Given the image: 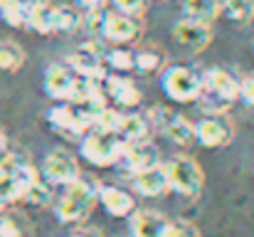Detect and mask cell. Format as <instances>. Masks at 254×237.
Masks as SVG:
<instances>
[{"instance_id": "obj_33", "label": "cell", "mask_w": 254, "mask_h": 237, "mask_svg": "<svg viewBox=\"0 0 254 237\" xmlns=\"http://www.w3.org/2000/svg\"><path fill=\"white\" fill-rule=\"evenodd\" d=\"M0 237H20V228L12 218H0Z\"/></svg>"}, {"instance_id": "obj_35", "label": "cell", "mask_w": 254, "mask_h": 237, "mask_svg": "<svg viewBox=\"0 0 254 237\" xmlns=\"http://www.w3.org/2000/svg\"><path fill=\"white\" fill-rule=\"evenodd\" d=\"M69 237H104V235L99 230H94V228H77Z\"/></svg>"}, {"instance_id": "obj_26", "label": "cell", "mask_w": 254, "mask_h": 237, "mask_svg": "<svg viewBox=\"0 0 254 237\" xmlns=\"http://www.w3.org/2000/svg\"><path fill=\"white\" fill-rule=\"evenodd\" d=\"M22 200H27L30 205H37V208L50 205V203H52V183H47L42 175H40V178H35V180L25 188Z\"/></svg>"}, {"instance_id": "obj_39", "label": "cell", "mask_w": 254, "mask_h": 237, "mask_svg": "<svg viewBox=\"0 0 254 237\" xmlns=\"http://www.w3.org/2000/svg\"><path fill=\"white\" fill-rule=\"evenodd\" d=\"M12 2H17V0H0V10H5V7H10Z\"/></svg>"}, {"instance_id": "obj_28", "label": "cell", "mask_w": 254, "mask_h": 237, "mask_svg": "<svg viewBox=\"0 0 254 237\" xmlns=\"http://www.w3.org/2000/svg\"><path fill=\"white\" fill-rule=\"evenodd\" d=\"M104 17H106V7H99V10H86V15H82V27H86L89 37H101Z\"/></svg>"}, {"instance_id": "obj_25", "label": "cell", "mask_w": 254, "mask_h": 237, "mask_svg": "<svg viewBox=\"0 0 254 237\" xmlns=\"http://www.w3.org/2000/svg\"><path fill=\"white\" fill-rule=\"evenodd\" d=\"M220 12L225 17H230L232 22L245 25V22L254 20V0H222Z\"/></svg>"}, {"instance_id": "obj_29", "label": "cell", "mask_w": 254, "mask_h": 237, "mask_svg": "<svg viewBox=\"0 0 254 237\" xmlns=\"http://www.w3.org/2000/svg\"><path fill=\"white\" fill-rule=\"evenodd\" d=\"M166 237H202L197 225L188 223V220H168V230Z\"/></svg>"}, {"instance_id": "obj_24", "label": "cell", "mask_w": 254, "mask_h": 237, "mask_svg": "<svg viewBox=\"0 0 254 237\" xmlns=\"http://www.w3.org/2000/svg\"><path fill=\"white\" fill-rule=\"evenodd\" d=\"M25 60H27V55L17 42H10V40L0 42V70L2 72H17L25 65Z\"/></svg>"}, {"instance_id": "obj_12", "label": "cell", "mask_w": 254, "mask_h": 237, "mask_svg": "<svg viewBox=\"0 0 254 237\" xmlns=\"http://www.w3.org/2000/svg\"><path fill=\"white\" fill-rule=\"evenodd\" d=\"M173 35L175 40L192 50V52H200L205 50L210 42H212V25L210 22H200V20H190V17H183L180 22H175L173 27Z\"/></svg>"}, {"instance_id": "obj_19", "label": "cell", "mask_w": 254, "mask_h": 237, "mask_svg": "<svg viewBox=\"0 0 254 237\" xmlns=\"http://www.w3.org/2000/svg\"><path fill=\"white\" fill-rule=\"evenodd\" d=\"M168 65L166 60V52L158 47V45H151V47H143L133 55V70L143 72V75H156V72H163Z\"/></svg>"}, {"instance_id": "obj_6", "label": "cell", "mask_w": 254, "mask_h": 237, "mask_svg": "<svg viewBox=\"0 0 254 237\" xmlns=\"http://www.w3.org/2000/svg\"><path fill=\"white\" fill-rule=\"evenodd\" d=\"M143 37V20L141 17H131L116 10H106L104 17V27H101V40L124 47V45H136Z\"/></svg>"}, {"instance_id": "obj_34", "label": "cell", "mask_w": 254, "mask_h": 237, "mask_svg": "<svg viewBox=\"0 0 254 237\" xmlns=\"http://www.w3.org/2000/svg\"><path fill=\"white\" fill-rule=\"evenodd\" d=\"M106 2L109 0H74V5L77 7H82V10H99V7H106Z\"/></svg>"}, {"instance_id": "obj_38", "label": "cell", "mask_w": 254, "mask_h": 237, "mask_svg": "<svg viewBox=\"0 0 254 237\" xmlns=\"http://www.w3.org/2000/svg\"><path fill=\"white\" fill-rule=\"evenodd\" d=\"M2 154H7V136L0 131V156H2Z\"/></svg>"}, {"instance_id": "obj_4", "label": "cell", "mask_w": 254, "mask_h": 237, "mask_svg": "<svg viewBox=\"0 0 254 237\" xmlns=\"http://www.w3.org/2000/svg\"><path fill=\"white\" fill-rule=\"evenodd\" d=\"M166 178H168V185L173 193L178 195H197L205 185V170L202 165L190 156H178L173 158L168 165H166Z\"/></svg>"}, {"instance_id": "obj_37", "label": "cell", "mask_w": 254, "mask_h": 237, "mask_svg": "<svg viewBox=\"0 0 254 237\" xmlns=\"http://www.w3.org/2000/svg\"><path fill=\"white\" fill-rule=\"evenodd\" d=\"M25 10H32V7H37V5H47L50 0H17Z\"/></svg>"}, {"instance_id": "obj_13", "label": "cell", "mask_w": 254, "mask_h": 237, "mask_svg": "<svg viewBox=\"0 0 254 237\" xmlns=\"http://www.w3.org/2000/svg\"><path fill=\"white\" fill-rule=\"evenodd\" d=\"M101 89H104V94H106V99L109 101H116L119 106H128V109H133V106H138L141 104V89L131 81L128 77H124V75H106V77L101 79Z\"/></svg>"}, {"instance_id": "obj_30", "label": "cell", "mask_w": 254, "mask_h": 237, "mask_svg": "<svg viewBox=\"0 0 254 237\" xmlns=\"http://www.w3.org/2000/svg\"><path fill=\"white\" fill-rule=\"evenodd\" d=\"M116 12H124V15H131V17H143L146 12V5L148 0H111Z\"/></svg>"}, {"instance_id": "obj_11", "label": "cell", "mask_w": 254, "mask_h": 237, "mask_svg": "<svg viewBox=\"0 0 254 237\" xmlns=\"http://www.w3.org/2000/svg\"><path fill=\"white\" fill-rule=\"evenodd\" d=\"M121 165L131 173L136 170H146L153 165H161V151L151 139H141V141H126L124 146V156Z\"/></svg>"}, {"instance_id": "obj_5", "label": "cell", "mask_w": 254, "mask_h": 237, "mask_svg": "<svg viewBox=\"0 0 254 237\" xmlns=\"http://www.w3.org/2000/svg\"><path fill=\"white\" fill-rule=\"evenodd\" d=\"M106 47L101 42V37H89L86 42H82L72 55H69V67L77 77H86V79H101L106 77Z\"/></svg>"}, {"instance_id": "obj_17", "label": "cell", "mask_w": 254, "mask_h": 237, "mask_svg": "<svg viewBox=\"0 0 254 237\" xmlns=\"http://www.w3.org/2000/svg\"><path fill=\"white\" fill-rule=\"evenodd\" d=\"M133 190L143 198H158V195L170 193L166 168L153 165V168H146V170H136L133 173Z\"/></svg>"}, {"instance_id": "obj_20", "label": "cell", "mask_w": 254, "mask_h": 237, "mask_svg": "<svg viewBox=\"0 0 254 237\" xmlns=\"http://www.w3.org/2000/svg\"><path fill=\"white\" fill-rule=\"evenodd\" d=\"M220 2L222 0H183V15L190 20H200V22H210L220 15Z\"/></svg>"}, {"instance_id": "obj_27", "label": "cell", "mask_w": 254, "mask_h": 237, "mask_svg": "<svg viewBox=\"0 0 254 237\" xmlns=\"http://www.w3.org/2000/svg\"><path fill=\"white\" fill-rule=\"evenodd\" d=\"M106 65L111 70H116L119 75L124 72H131L133 70V52L126 50V47H114V50H106Z\"/></svg>"}, {"instance_id": "obj_10", "label": "cell", "mask_w": 254, "mask_h": 237, "mask_svg": "<svg viewBox=\"0 0 254 237\" xmlns=\"http://www.w3.org/2000/svg\"><path fill=\"white\" fill-rule=\"evenodd\" d=\"M42 178L52 185H69L74 183L77 178H82V170H79V163L77 158L72 156L69 151L64 149H55L45 156L42 163Z\"/></svg>"}, {"instance_id": "obj_2", "label": "cell", "mask_w": 254, "mask_h": 237, "mask_svg": "<svg viewBox=\"0 0 254 237\" xmlns=\"http://www.w3.org/2000/svg\"><path fill=\"white\" fill-rule=\"evenodd\" d=\"M161 86L173 101H197L202 94V75L190 65H166L161 72Z\"/></svg>"}, {"instance_id": "obj_32", "label": "cell", "mask_w": 254, "mask_h": 237, "mask_svg": "<svg viewBox=\"0 0 254 237\" xmlns=\"http://www.w3.org/2000/svg\"><path fill=\"white\" fill-rule=\"evenodd\" d=\"M240 99L245 104L254 106V72L247 75V77H242V81H240Z\"/></svg>"}, {"instance_id": "obj_7", "label": "cell", "mask_w": 254, "mask_h": 237, "mask_svg": "<svg viewBox=\"0 0 254 237\" xmlns=\"http://www.w3.org/2000/svg\"><path fill=\"white\" fill-rule=\"evenodd\" d=\"M47 121L62 131V134H69V136H84L91 131V114L86 111L84 106H74V104H57L47 111Z\"/></svg>"}, {"instance_id": "obj_9", "label": "cell", "mask_w": 254, "mask_h": 237, "mask_svg": "<svg viewBox=\"0 0 254 237\" xmlns=\"http://www.w3.org/2000/svg\"><path fill=\"white\" fill-rule=\"evenodd\" d=\"M235 129L225 114H207L195 124V141L205 149H225L232 144Z\"/></svg>"}, {"instance_id": "obj_31", "label": "cell", "mask_w": 254, "mask_h": 237, "mask_svg": "<svg viewBox=\"0 0 254 237\" xmlns=\"http://www.w3.org/2000/svg\"><path fill=\"white\" fill-rule=\"evenodd\" d=\"M0 15H2V20H5L10 27H25V15H27V10H25L20 2H12L10 7L0 10Z\"/></svg>"}, {"instance_id": "obj_14", "label": "cell", "mask_w": 254, "mask_h": 237, "mask_svg": "<svg viewBox=\"0 0 254 237\" xmlns=\"http://www.w3.org/2000/svg\"><path fill=\"white\" fill-rule=\"evenodd\" d=\"M128 225L133 237H166L168 218L151 208H136L128 215Z\"/></svg>"}, {"instance_id": "obj_8", "label": "cell", "mask_w": 254, "mask_h": 237, "mask_svg": "<svg viewBox=\"0 0 254 237\" xmlns=\"http://www.w3.org/2000/svg\"><path fill=\"white\" fill-rule=\"evenodd\" d=\"M148 119H151V124H156V126L166 134V139H170L173 144H178V146H190V144H195V124H190L188 116L173 114L168 109L158 106V109L148 111Z\"/></svg>"}, {"instance_id": "obj_18", "label": "cell", "mask_w": 254, "mask_h": 237, "mask_svg": "<svg viewBox=\"0 0 254 237\" xmlns=\"http://www.w3.org/2000/svg\"><path fill=\"white\" fill-rule=\"evenodd\" d=\"M151 129H153V124H151L148 114L131 111V114H121L116 136H121L124 141H141V139H148Z\"/></svg>"}, {"instance_id": "obj_15", "label": "cell", "mask_w": 254, "mask_h": 237, "mask_svg": "<svg viewBox=\"0 0 254 237\" xmlns=\"http://www.w3.org/2000/svg\"><path fill=\"white\" fill-rule=\"evenodd\" d=\"M74 79H77V75L72 72V67H69V65H60V62H57V65H50V67L45 70V79H42V84H45L47 96L60 99V101H67V99H69V91H72Z\"/></svg>"}, {"instance_id": "obj_16", "label": "cell", "mask_w": 254, "mask_h": 237, "mask_svg": "<svg viewBox=\"0 0 254 237\" xmlns=\"http://www.w3.org/2000/svg\"><path fill=\"white\" fill-rule=\"evenodd\" d=\"M99 203L114 218H128L136 210L133 195L119 185H99Z\"/></svg>"}, {"instance_id": "obj_23", "label": "cell", "mask_w": 254, "mask_h": 237, "mask_svg": "<svg viewBox=\"0 0 254 237\" xmlns=\"http://www.w3.org/2000/svg\"><path fill=\"white\" fill-rule=\"evenodd\" d=\"M89 111V109H86ZM91 114V131H101V134H116L119 129V121H121V111H116L111 104L109 106H101L96 111H89Z\"/></svg>"}, {"instance_id": "obj_3", "label": "cell", "mask_w": 254, "mask_h": 237, "mask_svg": "<svg viewBox=\"0 0 254 237\" xmlns=\"http://www.w3.org/2000/svg\"><path fill=\"white\" fill-rule=\"evenodd\" d=\"M126 141L116 134H101V131H89L82 136V158H86L96 168H109L121 163Z\"/></svg>"}, {"instance_id": "obj_36", "label": "cell", "mask_w": 254, "mask_h": 237, "mask_svg": "<svg viewBox=\"0 0 254 237\" xmlns=\"http://www.w3.org/2000/svg\"><path fill=\"white\" fill-rule=\"evenodd\" d=\"M10 175V160H7V154L0 156V180Z\"/></svg>"}, {"instance_id": "obj_21", "label": "cell", "mask_w": 254, "mask_h": 237, "mask_svg": "<svg viewBox=\"0 0 254 237\" xmlns=\"http://www.w3.org/2000/svg\"><path fill=\"white\" fill-rule=\"evenodd\" d=\"M52 17H55V32H77L82 27V10L77 5H57L52 7Z\"/></svg>"}, {"instance_id": "obj_22", "label": "cell", "mask_w": 254, "mask_h": 237, "mask_svg": "<svg viewBox=\"0 0 254 237\" xmlns=\"http://www.w3.org/2000/svg\"><path fill=\"white\" fill-rule=\"evenodd\" d=\"M25 27L32 30V32H37V35H52V32H55V17H52L50 2L27 10V15H25Z\"/></svg>"}, {"instance_id": "obj_1", "label": "cell", "mask_w": 254, "mask_h": 237, "mask_svg": "<svg viewBox=\"0 0 254 237\" xmlns=\"http://www.w3.org/2000/svg\"><path fill=\"white\" fill-rule=\"evenodd\" d=\"M99 185L101 183L86 178H77L74 183L64 185V193L55 208L57 220L64 225H82L99 203Z\"/></svg>"}]
</instances>
